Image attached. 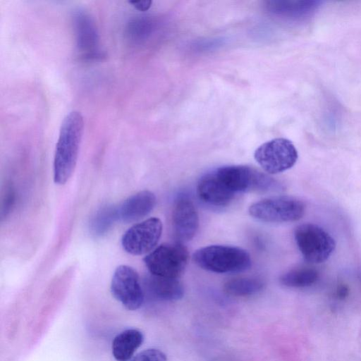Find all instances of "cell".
<instances>
[{
  "label": "cell",
  "mask_w": 361,
  "mask_h": 361,
  "mask_svg": "<svg viewBox=\"0 0 361 361\" xmlns=\"http://www.w3.org/2000/svg\"><path fill=\"white\" fill-rule=\"evenodd\" d=\"M83 129V117L77 111L68 114L61 123L54 158V181L58 185L65 184L74 171Z\"/></svg>",
  "instance_id": "1"
},
{
  "label": "cell",
  "mask_w": 361,
  "mask_h": 361,
  "mask_svg": "<svg viewBox=\"0 0 361 361\" xmlns=\"http://www.w3.org/2000/svg\"><path fill=\"white\" fill-rule=\"evenodd\" d=\"M200 268L219 274L247 270L251 265L249 253L238 247L212 245L198 249L192 256Z\"/></svg>",
  "instance_id": "2"
},
{
  "label": "cell",
  "mask_w": 361,
  "mask_h": 361,
  "mask_svg": "<svg viewBox=\"0 0 361 361\" xmlns=\"http://www.w3.org/2000/svg\"><path fill=\"white\" fill-rule=\"evenodd\" d=\"M224 183L234 193L268 192L279 190L281 185L266 173L247 165H230L214 170Z\"/></svg>",
  "instance_id": "3"
},
{
  "label": "cell",
  "mask_w": 361,
  "mask_h": 361,
  "mask_svg": "<svg viewBox=\"0 0 361 361\" xmlns=\"http://www.w3.org/2000/svg\"><path fill=\"white\" fill-rule=\"evenodd\" d=\"M305 211V204L290 196H275L252 204L249 213L253 218L268 223H284L298 221Z\"/></svg>",
  "instance_id": "4"
},
{
  "label": "cell",
  "mask_w": 361,
  "mask_h": 361,
  "mask_svg": "<svg viewBox=\"0 0 361 361\" xmlns=\"http://www.w3.org/2000/svg\"><path fill=\"white\" fill-rule=\"evenodd\" d=\"M189 254L180 243L162 244L148 253L143 259L151 274L178 279L184 271Z\"/></svg>",
  "instance_id": "5"
},
{
  "label": "cell",
  "mask_w": 361,
  "mask_h": 361,
  "mask_svg": "<svg viewBox=\"0 0 361 361\" xmlns=\"http://www.w3.org/2000/svg\"><path fill=\"white\" fill-rule=\"evenodd\" d=\"M294 237L304 259L310 263H322L334 252L336 243L331 235L320 226L303 224L295 230Z\"/></svg>",
  "instance_id": "6"
},
{
  "label": "cell",
  "mask_w": 361,
  "mask_h": 361,
  "mask_svg": "<svg viewBox=\"0 0 361 361\" xmlns=\"http://www.w3.org/2000/svg\"><path fill=\"white\" fill-rule=\"evenodd\" d=\"M254 157L262 169L269 174L285 171L296 163L298 151L291 141L279 137L258 147Z\"/></svg>",
  "instance_id": "7"
},
{
  "label": "cell",
  "mask_w": 361,
  "mask_h": 361,
  "mask_svg": "<svg viewBox=\"0 0 361 361\" xmlns=\"http://www.w3.org/2000/svg\"><path fill=\"white\" fill-rule=\"evenodd\" d=\"M110 290L112 296L128 310H137L143 303L144 292L139 275L131 267L120 265L116 269Z\"/></svg>",
  "instance_id": "8"
},
{
  "label": "cell",
  "mask_w": 361,
  "mask_h": 361,
  "mask_svg": "<svg viewBox=\"0 0 361 361\" xmlns=\"http://www.w3.org/2000/svg\"><path fill=\"white\" fill-rule=\"evenodd\" d=\"M162 223L156 217L134 224L123 235V250L133 255L149 253L155 249L162 233Z\"/></svg>",
  "instance_id": "9"
},
{
  "label": "cell",
  "mask_w": 361,
  "mask_h": 361,
  "mask_svg": "<svg viewBox=\"0 0 361 361\" xmlns=\"http://www.w3.org/2000/svg\"><path fill=\"white\" fill-rule=\"evenodd\" d=\"M172 222L178 243L190 240L199 228V216L192 200L187 195H179L174 202Z\"/></svg>",
  "instance_id": "10"
},
{
  "label": "cell",
  "mask_w": 361,
  "mask_h": 361,
  "mask_svg": "<svg viewBox=\"0 0 361 361\" xmlns=\"http://www.w3.org/2000/svg\"><path fill=\"white\" fill-rule=\"evenodd\" d=\"M197 193L202 202L214 207L229 204L235 195L219 178L215 171L204 175L200 179Z\"/></svg>",
  "instance_id": "11"
},
{
  "label": "cell",
  "mask_w": 361,
  "mask_h": 361,
  "mask_svg": "<svg viewBox=\"0 0 361 361\" xmlns=\"http://www.w3.org/2000/svg\"><path fill=\"white\" fill-rule=\"evenodd\" d=\"M156 197L147 190L136 192L116 207L118 221L132 223L148 215L154 208Z\"/></svg>",
  "instance_id": "12"
},
{
  "label": "cell",
  "mask_w": 361,
  "mask_h": 361,
  "mask_svg": "<svg viewBox=\"0 0 361 361\" xmlns=\"http://www.w3.org/2000/svg\"><path fill=\"white\" fill-rule=\"evenodd\" d=\"M74 26L78 50L86 56H95L98 45V34L92 18L83 11L74 17Z\"/></svg>",
  "instance_id": "13"
},
{
  "label": "cell",
  "mask_w": 361,
  "mask_h": 361,
  "mask_svg": "<svg viewBox=\"0 0 361 361\" xmlns=\"http://www.w3.org/2000/svg\"><path fill=\"white\" fill-rule=\"evenodd\" d=\"M147 292L161 300H177L183 298L184 288L177 279L158 276L150 274L145 281Z\"/></svg>",
  "instance_id": "14"
},
{
  "label": "cell",
  "mask_w": 361,
  "mask_h": 361,
  "mask_svg": "<svg viewBox=\"0 0 361 361\" xmlns=\"http://www.w3.org/2000/svg\"><path fill=\"white\" fill-rule=\"evenodd\" d=\"M144 341L142 333L136 329H128L118 334L113 339L111 352L117 361H128Z\"/></svg>",
  "instance_id": "15"
},
{
  "label": "cell",
  "mask_w": 361,
  "mask_h": 361,
  "mask_svg": "<svg viewBox=\"0 0 361 361\" xmlns=\"http://www.w3.org/2000/svg\"><path fill=\"white\" fill-rule=\"evenodd\" d=\"M264 281L257 277H238L227 281L224 285V292L234 297H246L260 292Z\"/></svg>",
  "instance_id": "16"
},
{
  "label": "cell",
  "mask_w": 361,
  "mask_h": 361,
  "mask_svg": "<svg viewBox=\"0 0 361 361\" xmlns=\"http://www.w3.org/2000/svg\"><path fill=\"white\" fill-rule=\"evenodd\" d=\"M319 278L318 271L313 267L295 268L282 274L280 282L290 288H305L314 284Z\"/></svg>",
  "instance_id": "17"
},
{
  "label": "cell",
  "mask_w": 361,
  "mask_h": 361,
  "mask_svg": "<svg viewBox=\"0 0 361 361\" xmlns=\"http://www.w3.org/2000/svg\"><path fill=\"white\" fill-rule=\"evenodd\" d=\"M118 221L116 207L106 205L99 209L90 222V230L93 235L102 236Z\"/></svg>",
  "instance_id": "18"
},
{
  "label": "cell",
  "mask_w": 361,
  "mask_h": 361,
  "mask_svg": "<svg viewBox=\"0 0 361 361\" xmlns=\"http://www.w3.org/2000/svg\"><path fill=\"white\" fill-rule=\"evenodd\" d=\"M166 354L157 348L145 349L135 355L128 361H166Z\"/></svg>",
  "instance_id": "19"
},
{
  "label": "cell",
  "mask_w": 361,
  "mask_h": 361,
  "mask_svg": "<svg viewBox=\"0 0 361 361\" xmlns=\"http://www.w3.org/2000/svg\"><path fill=\"white\" fill-rule=\"evenodd\" d=\"M15 202V193L11 187L8 188L6 192V195L3 200L1 207V216L2 218L6 216L12 209L13 205Z\"/></svg>",
  "instance_id": "20"
},
{
  "label": "cell",
  "mask_w": 361,
  "mask_h": 361,
  "mask_svg": "<svg viewBox=\"0 0 361 361\" xmlns=\"http://www.w3.org/2000/svg\"><path fill=\"white\" fill-rule=\"evenodd\" d=\"M130 3L138 11H146L152 4V1L149 0H140V1H130Z\"/></svg>",
  "instance_id": "21"
}]
</instances>
